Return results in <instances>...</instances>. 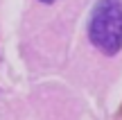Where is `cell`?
<instances>
[{
  "label": "cell",
  "mask_w": 122,
  "mask_h": 120,
  "mask_svg": "<svg viewBox=\"0 0 122 120\" xmlns=\"http://www.w3.org/2000/svg\"><path fill=\"white\" fill-rule=\"evenodd\" d=\"M120 116H122V107H120Z\"/></svg>",
  "instance_id": "3957f363"
},
{
  "label": "cell",
  "mask_w": 122,
  "mask_h": 120,
  "mask_svg": "<svg viewBox=\"0 0 122 120\" xmlns=\"http://www.w3.org/2000/svg\"><path fill=\"white\" fill-rule=\"evenodd\" d=\"M41 2H45V5H50V2H54V0H41Z\"/></svg>",
  "instance_id": "7a4b0ae2"
},
{
  "label": "cell",
  "mask_w": 122,
  "mask_h": 120,
  "mask_svg": "<svg viewBox=\"0 0 122 120\" xmlns=\"http://www.w3.org/2000/svg\"><path fill=\"white\" fill-rule=\"evenodd\" d=\"M88 39L100 52L118 54L122 50V0H97L88 21Z\"/></svg>",
  "instance_id": "6da1fadb"
}]
</instances>
